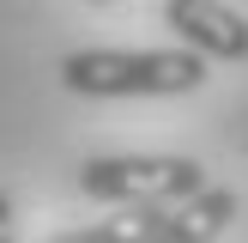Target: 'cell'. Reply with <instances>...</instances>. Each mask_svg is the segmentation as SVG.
<instances>
[{
    "mask_svg": "<svg viewBox=\"0 0 248 243\" xmlns=\"http://www.w3.org/2000/svg\"><path fill=\"white\" fill-rule=\"evenodd\" d=\"M61 85L73 97H182L206 85V61L194 49H73Z\"/></svg>",
    "mask_w": 248,
    "mask_h": 243,
    "instance_id": "1",
    "label": "cell"
},
{
    "mask_svg": "<svg viewBox=\"0 0 248 243\" xmlns=\"http://www.w3.org/2000/svg\"><path fill=\"white\" fill-rule=\"evenodd\" d=\"M79 189L91 201H109V207H157V213H170V207L194 201L212 182L182 152H115V158H85Z\"/></svg>",
    "mask_w": 248,
    "mask_h": 243,
    "instance_id": "2",
    "label": "cell"
},
{
    "mask_svg": "<svg viewBox=\"0 0 248 243\" xmlns=\"http://www.w3.org/2000/svg\"><path fill=\"white\" fill-rule=\"evenodd\" d=\"M164 24L200 61H248V18L224 0H164Z\"/></svg>",
    "mask_w": 248,
    "mask_h": 243,
    "instance_id": "3",
    "label": "cell"
},
{
    "mask_svg": "<svg viewBox=\"0 0 248 243\" xmlns=\"http://www.w3.org/2000/svg\"><path fill=\"white\" fill-rule=\"evenodd\" d=\"M236 207H242V201H236V189L212 182V189H200L194 201L170 207L152 243H218V237H224V225L236 219Z\"/></svg>",
    "mask_w": 248,
    "mask_h": 243,
    "instance_id": "4",
    "label": "cell"
},
{
    "mask_svg": "<svg viewBox=\"0 0 248 243\" xmlns=\"http://www.w3.org/2000/svg\"><path fill=\"white\" fill-rule=\"evenodd\" d=\"M164 213L157 207H121L115 219H97V225H79V231H61L48 243H152Z\"/></svg>",
    "mask_w": 248,
    "mask_h": 243,
    "instance_id": "5",
    "label": "cell"
},
{
    "mask_svg": "<svg viewBox=\"0 0 248 243\" xmlns=\"http://www.w3.org/2000/svg\"><path fill=\"white\" fill-rule=\"evenodd\" d=\"M0 243H12V201L0 194Z\"/></svg>",
    "mask_w": 248,
    "mask_h": 243,
    "instance_id": "6",
    "label": "cell"
},
{
    "mask_svg": "<svg viewBox=\"0 0 248 243\" xmlns=\"http://www.w3.org/2000/svg\"><path fill=\"white\" fill-rule=\"evenodd\" d=\"M97 6H109V0H97Z\"/></svg>",
    "mask_w": 248,
    "mask_h": 243,
    "instance_id": "7",
    "label": "cell"
}]
</instances>
